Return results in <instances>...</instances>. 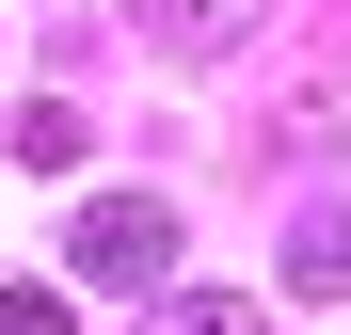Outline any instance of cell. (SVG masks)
<instances>
[{"instance_id":"cell-1","label":"cell","mask_w":351,"mask_h":335,"mask_svg":"<svg viewBox=\"0 0 351 335\" xmlns=\"http://www.w3.org/2000/svg\"><path fill=\"white\" fill-rule=\"evenodd\" d=\"M64 271H80V288L160 303V288H176V208H160V192H96V208L64 223Z\"/></svg>"},{"instance_id":"cell-2","label":"cell","mask_w":351,"mask_h":335,"mask_svg":"<svg viewBox=\"0 0 351 335\" xmlns=\"http://www.w3.org/2000/svg\"><path fill=\"white\" fill-rule=\"evenodd\" d=\"M128 32H144V48H176V64H223V48L256 32V0H128Z\"/></svg>"},{"instance_id":"cell-6","label":"cell","mask_w":351,"mask_h":335,"mask_svg":"<svg viewBox=\"0 0 351 335\" xmlns=\"http://www.w3.org/2000/svg\"><path fill=\"white\" fill-rule=\"evenodd\" d=\"M0 335H64V288H0Z\"/></svg>"},{"instance_id":"cell-3","label":"cell","mask_w":351,"mask_h":335,"mask_svg":"<svg viewBox=\"0 0 351 335\" xmlns=\"http://www.w3.org/2000/svg\"><path fill=\"white\" fill-rule=\"evenodd\" d=\"M287 288H304V303H351V208H304V223H287Z\"/></svg>"},{"instance_id":"cell-4","label":"cell","mask_w":351,"mask_h":335,"mask_svg":"<svg viewBox=\"0 0 351 335\" xmlns=\"http://www.w3.org/2000/svg\"><path fill=\"white\" fill-rule=\"evenodd\" d=\"M144 335H256V303H223V288H160Z\"/></svg>"},{"instance_id":"cell-5","label":"cell","mask_w":351,"mask_h":335,"mask_svg":"<svg viewBox=\"0 0 351 335\" xmlns=\"http://www.w3.org/2000/svg\"><path fill=\"white\" fill-rule=\"evenodd\" d=\"M16 160H32V176H64V160H80V112H64V96H32V112H16Z\"/></svg>"}]
</instances>
